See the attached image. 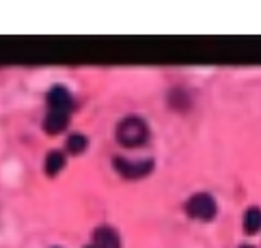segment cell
<instances>
[{
    "label": "cell",
    "instance_id": "cell-9",
    "mask_svg": "<svg viewBox=\"0 0 261 248\" xmlns=\"http://www.w3.org/2000/svg\"><path fill=\"white\" fill-rule=\"evenodd\" d=\"M67 149L71 151V153H82L87 149V139L82 134H71L69 139H67Z\"/></svg>",
    "mask_w": 261,
    "mask_h": 248
},
{
    "label": "cell",
    "instance_id": "cell-2",
    "mask_svg": "<svg viewBox=\"0 0 261 248\" xmlns=\"http://www.w3.org/2000/svg\"><path fill=\"white\" fill-rule=\"evenodd\" d=\"M186 212L194 220H212L216 216V201L207 192H197L194 197L188 199L186 203Z\"/></svg>",
    "mask_w": 261,
    "mask_h": 248
},
{
    "label": "cell",
    "instance_id": "cell-8",
    "mask_svg": "<svg viewBox=\"0 0 261 248\" xmlns=\"http://www.w3.org/2000/svg\"><path fill=\"white\" fill-rule=\"evenodd\" d=\"M65 167V155L61 151H50L48 158H45V173L48 175H57V173H61Z\"/></svg>",
    "mask_w": 261,
    "mask_h": 248
},
{
    "label": "cell",
    "instance_id": "cell-4",
    "mask_svg": "<svg viewBox=\"0 0 261 248\" xmlns=\"http://www.w3.org/2000/svg\"><path fill=\"white\" fill-rule=\"evenodd\" d=\"M48 104H50L52 113H65V115H67V110L71 108L73 99H71L69 91L65 87H54L48 93Z\"/></svg>",
    "mask_w": 261,
    "mask_h": 248
},
{
    "label": "cell",
    "instance_id": "cell-10",
    "mask_svg": "<svg viewBox=\"0 0 261 248\" xmlns=\"http://www.w3.org/2000/svg\"><path fill=\"white\" fill-rule=\"evenodd\" d=\"M240 248H253V246H250V244H244V246H240Z\"/></svg>",
    "mask_w": 261,
    "mask_h": 248
},
{
    "label": "cell",
    "instance_id": "cell-6",
    "mask_svg": "<svg viewBox=\"0 0 261 248\" xmlns=\"http://www.w3.org/2000/svg\"><path fill=\"white\" fill-rule=\"evenodd\" d=\"M95 246L97 248H121L119 235L110 227H99L95 231Z\"/></svg>",
    "mask_w": 261,
    "mask_h": 248
},
{
    "label": "cell",
    "instance_id": "cell-3",
    "mask_svg": "<svg viewBox=\"0 0 261 248\" xmlns=\"http://www.w3.org/2000/svg\"><path fill=\"white\" fill-rule=\"evenodd\" d=\"M115 167L123 177L129 179H136V177H145L151 173L153 169V162L147 160V162H132V160H123V158H115Z\"/></svg>",
    "mask_w": 261,
    "mask_h": 248
},
{
    "label": "cell",
    "instance_id": "cell-7",
    "mask_svg": "<svg viewBox=\"0 0 261 248\" xmlns=\"http://www.w3.org/2000/svg\"><path fill=\"white\" fill-rule=\"evenodd\" d=\"M261 229V209L259 207H248L244 212V231L248 235L257 233Z\"/></svg>",
    "mask_w": 261,
    "mask_h": 248
},
{
    "label": "cell",
    "instance_id": "cell-1",
    "mask_svg": "<svg viewBox=\"0 0 261 248\" xmlns=\"http://www.w3.org/2000/svg\"><path fill=\"white\" fill-rule=\"evenodd\" d=\"M117 141L123 147H141L149 141V127L141 117H125L117 125Z\"/></svg>",
    "mask_w": 261,
    "mask_h": 248
},
{
    "label": "cell",
    "instance_id": "cell-11",
    "mask_svg": "<svg viewBox=\"0 0 261 248\" xmlns=\"http://www.w3.org/2000/svg\"><path fill=\"white\" fill-rule=\"evenodd\" d=\"M87 248H93V246H87Z\"/></svg>",
    "mask_w": 261,
    "mask_h": 248
},
{
    "label": "cell",
    "instance_id": "cell-5",
    "mask_svg": "<svg viewBox=\"0 0 261 248\" xmlns=\"http://www.w3.org/2000/svg\"><path fill=\"white\" fill-rule=\"evenodd\" d=\"M67 123H69V117L65 113H52L50 110L48 117H45V121H43V130L48 134H59L67 127Z\"/></svg>",
    "mask_w": 261,
    "mask_h": 248
}]
</instances>
